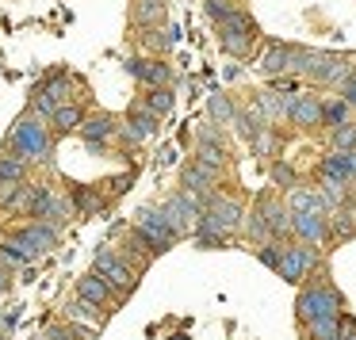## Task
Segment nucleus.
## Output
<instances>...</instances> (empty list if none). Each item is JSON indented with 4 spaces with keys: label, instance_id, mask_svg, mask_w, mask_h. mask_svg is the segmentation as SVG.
<instances>
[{
    "label": "nucleus",
    "instance_id": "f257e3e1",
    "mask_svg": "<svg viewBox=\"0 0 356 340\" xmlns=\"http://www.w3.org/2000/svg\"><path fill=\"white\" fill-rule=\"evenodd\" d=\"M295 73L318 80V85H341V80H345L353 69H348V58H345V54H330V50H307V46H299V65H295Z\"/></svg>",
    "mask_w": 356,
    "mask_h": 340
},
{
    "label": "nucleus",
    "instance_id": "f03ea898",
    "mask_svg": "<svg viewBox=\"0 0 356 340\" xmlns=\"http://www.w3.org/2000/svg\"><path fill=\"white\" fill-rule=\"evenodd\" d=\"M241 218H245L241 203L211 192L207 199H203V210H200V230H211V233H218V237H226V233L241 230Z\"/></svg>",
    "mask_w": 356,
    "mask_h": 340
},
{
    "label": "nucleus",
    "instance_id": "7ed1b4c3",
    "mask_svg": "<svg viewBox=\"0 0 356 340\" xmlns=\"http://www.w3.org/2000/svg\"><path fill=\"white\" fill-rule=\"evenodd\" d=\"M218 31H222V50L230 58H249L253 54V42H257V24L249 12L234 8L230 16L218 24Z\"/></svg>",
    "mask_w": 356,
    "mask_h": 340
},
{
    "label": "nucleus",
    "instance_id": "20e7f679",
    "mask_svg": "<svg viewBox=\"0 0 356 340\" xmlns=\"http://www.w3.org/2000/svg\"><path fill=\"white\" fill-rule=\"evenodd\" d=\"M8 146H12V153H16L19 161H35V157H47L50 138L39 126V119H19L16 130L8 134Z\"/></svg>",
    "mask_w": 356,
    "mask_h": 340
},
{
    "label": "nucleus",
    "instance_id": "39448f33",
    "mask_svg": "<svg viewBox=\"0 0 356 340\" xmlns=\"http://www.w3.org/2000/svg\"><path fill=\"white\" fill-rule=\"evenodd\" d=\"M295 309H299V317L307 325L325 321V317H341V298L330 287H307V291L299 294V302H295Z\"/></svg>",
    "mask_w": 356,
    "mask_h": 340
},
{
    "label": "nucleus",
    "instance_id": "423d86ee",
    "mask_svg": "<svg viewBox=\"0 0 356 340\" xmlns=\"http://www.w3.org/2000/svg\"><path fill=\"white\" fill-rule=\"evenodd\" d=\"M200 210H203V207H200L195 199H188L184 192L161 203V218H165V226H169L177 237H184V233H195V230H200Z\"/></svg>",
    "mask_w": 356,
    "mask_h": 340
},
{
    "label": "nucleus",
    "instance_id": "0eeeda50",
    "mask_svg": "<svg viewBox=\"0 0 356 340\" xmlns=\"http://www.w3.org/2000/svg\"><path fill=\"white\" fill-rule=\"evenodd\" d=\"M138 237L146 241L154 253H165V248H172L177 245V233L165 226V218H161V207H146V210H138Z\"/></svg>",
    "mask_w": 356,
    "mask_h": 340
},
{
    "label": "nucleus",
    "instance_id": "6e6552de",
    "mask_svg": "<svg viewBox=\"0 0 356 340\" xmlns=\"http://www.w3.org/2000/svg\"><path fill=\"white\" fill-rule=\"evenodd\" d=\"M19 245V253L27 256V264L35 260V256H42V253H50L54 248V241H58V230L54 226H47V222H35V226H24V230H16V237H12Z\"/></svg>",
    "mask_w": 356,
    "mask_h": 340
},
{
    "label": "nucleus",
    "instance_id": "1a4fd4ad",
    "mask_svg": "<svg viewBox=\"0 0 356 340\" xmlns=\"http://www.w3.org/2000/svg\"><path fill=\"white\" fill-rule=\"evenodd\" d=\"M314 260H318L314 245H291V248H284V256H280V268H276V271L287 279V283H302V275L314 268Z\"/></svg>",
    "mask_w": 356,
    "mask_h": 340
},
{
    "label": "nucleus",
    "instance_id": "9d476101",
    "mask_svg": "<svg viewBox=\"0 0 356 340\" xmlns=\"http://www.w3.org/2000/svg\"><path fill=\"white\" fill-rule=\"evenodd\" d=\"M92 271L111 287V291H131V287H134V271L127 268V264L119 260L115 253H108V248H104V253L96 256V268H92Z\"/></svg>",
    "mask_w": 356,
    "mask_h": 340
},
{
    "label": "nucleus",
    "instance_id": "9b49d317",
    "mask_svg": "<svg viewBox=\"0 0 356 340\" xmlns=\"http://www.w3.org/2000/svg\"><path fill=\"white\" fill-rule=\"evenodd\" d=\"M180 184H184V195L188 199H195L203 207V199L211 195V187H215V169H207V164L192 161L184 172H180Z\"/></svg>",
    "mask_w": 356,
    "mask_h": 340
},
{
    "label": "nucleus",
    "instance_id": "f8f14e48",
    "mask_svg": "<svg viewBox=\"0 0 356 340\" xmlns=\"http://www.w3.org/2000/svg\"><path fill=\"white\" fill-rule=\"evenodd\" d=\"M299 65V46H284V42H272L261 54V73L268 77H284V73H295Z\"/></svg>",
    "mask_w": 356,
    "mask_h": 340
},
{
    "label": "nucleus",
    "instance_id": "ddd939ff",
    "mask_svg": "<svg viewBox=\"0 0 356 340\" xmlns=\"http://www.w3.org/2000/svg\"><path fill=\"white\" fill-rule=\"evenodd\" d=\"M127 73L134 80H146L149 88H169L172 85V69L165 62H149V58H127Z\"/></svg>",
    "mask_w": 356,
    "mask_h": 340
},
{
    "label": "nucleus",
    "instance_id": "4468645a",
    "mask_svg": "<svg viewBox=\"0 0 356 340\" xmlns=\"http://www.w3.org/2000/svg\"><path fill=\"white\" fill-rule=\"evenodd\" d=\"M322 180H333V184H353L356 169H353V149H330L322 157Z\"/></svg>",
    "mask_w": 356,
    "mask_h": 340
},
{
    "label": "nucleus",
    "instance_id": "2eb2a0df",
    "mask_svg": "<svg viewBox=\"0 0 356 340\" xmlns=\"http://www.w3.org/2000/svg\"><path fill=\"white\" fill-rule=\"evenodd\" d=\"M330 218L322 214V210H307V214H291V230L302 237V245H318V241L330 233Z\"/></svg>",
    "mask_w": 356,
    "mask_h": 340
},
{
    "label": "nucleus",
    "instance_id": "dca6fc26",
    "mask_svg": "<svg viewBox=\"0 0 356 340\" xmlns=\"http://www.w3.org/2000/svg\"><path fill=\"white\" fill-rule=\"evenodd\" d=\"M287 119L295 126H322V103L314 96H287Z\"/></svg>",
    "mask_w": 356,
    "mask_h": 340
},
{
    "label": "nucleus",
    "instance_id": "f3484780",
    "mask_svg": "<svg viewBox=\"0 0 356 340\" xmlns=\"http://www.w3.org/2000/svg\"><path fill=\"white\" fill-rule=\"evenodd\" d=\"M127 142H149L157 134V115H149L146 103H134V111L127 115Z\"/></svg>",
    "mask_w": 356,
    "mask_h": 340
},
{
    "label": "nucleus",
    "instance_id": "a211bd4d",
    "mask_svg": "<svg viewBox=\"0 0 356 340\" xmlns=\"http://www.w3.org/2000/svg\"><path fill=\"white\" fill-rule=\"evenodd\" d=\"M70 214H73V203H70V199H58V195L47 187V195H42V203H39V214H35V218H42L47 226H62Z\"/></svg>",
    "mask_w": 356,
    "mask_h": 340
},
{
    "label": "nucleus",
    "instance_id": "6ab92c4d",
    "mask_svg": "<svg viewBox=\"0 0 356 340\" xmlns=\"http://www.w3.org/2000/svg\"><path fill=\"white\" fill-rule=\"evenodd\" d=\"M77 298H85V302H92V306H104V302L111 298V287L104 283L96 271H85V275L77 279Z\"/></svg>",
    "mask_w": 356,
    "mask_h": 340
},
{
    "label": "nucleus",
    "instance_id": "aec40b11",
    "mask_svg": "<svg viewBox=\"0 0 356 340\" xmlns=\"http://www.w3.org/2000/svg\"><path fill=\"white\" fill-rule=\"evenodd\" d=\"M81 134H85L88 146H100L115 134V119L111 115H92V119H81Z\"/></svg>",
    "mask_w": 356,
    "mask_h": 340
},
{
    "label": "nucleus",
    "instance_id": "412c9836",
    "mask_svg": "<svg viewBox=\"0 0 356 340\" xmlns=\"http://www.w3.org/2000/svg\"><path fill=\"white\" fill-rule=\"evenodd\" d=\"M261 210H264V222H268V233H276V237L291 233V210H287V207H280V203L261 199Z\"/></svg>",
    "mask_w": 356,
    "mask_h": 340
},
{
    "label": "nucleus",
    "instance_id": "4be33fe9",
    "mask_svg": "<svg viewBox=\"0 0 356 340\" xmlns=\"http://www.w3.org/2000/svg\"><path fill=\"white\" fill-rule=\"evenodd\" d=\"M65 314H70V321H77V325H88V329H100V325H104V317H100V306H92V302H85V298L70 302V306H65Z\"/></svg>",
    "mask_w": 356,
    "mask_h": 340
},
{
    "label": "nucleus",
    "instance_id": "5701e85b",
    "mask_svg": "<svg viewBox=\"0 0 356 340\" xmlns=\"http://www.w3.org/2000/svg\"><path fill=\"white\" fill-rule=\"evenodd\" d=\"M257 111H261V119L272 126L276 119L287 115V100L280 92H261V96H257Z\"/></svg>",
    "mask_w": 356,
    "mask_h": 340
},
{
    "label": "nucleus",
    "instance_id": "b1692460",
    "mask_svg": "<svg viewBox=\"0 0 356 340\" xmlns=\"http://www.w3.org/2000/svg\"><path fill=\"white\" fill-rule=\"evenodd\" d=\"M333 222H325L333 230V237H353L356 233V207H345V203H341V207H333Z\"/></svg>",
    "mask_w": 356,
    "mask_h": 340
},
{
    "label": "nucleus",
    "instance_id": "393cba45",
    "mask_svg": "<svg viewBox=\"0 0 356 340\" xmlns=\"http://www.w3.org/2000/svg\"><path fill=\"white\" fill-rule=\"evenodd\" d=\"M287 210L291 214H307V210H322L325 214V203L318 199V192H310V187H295L291 199H287Z\"/></svg>",
    "mask_w": 356,
    "mask_h": 340
},
{
    "label": "nucleus",
    "instance_id": "a878e982",
    "mask_svg": "<svg viewBox=\"0 0 356 340\" xmlns=\"http://www.w3.org/2000/svg\"><path fill=\"white\" fill-rule=\"evenodd\" d=\"M142 103H146V111H149V115H157V119H161V115H169V111H172L177 96H172V88H149V96H146Z\"/></svg>",
    "mask_w": 356,
    "mask_h": 340
},
{
    "label": "nucleus",
    "instance_id": "bb28decb",
    "mask_svg": "<svg viewBox=\"0 0 356 340\" xmlns=\"http://www.w3.org/2000/svg\"><path fill=\"white\" fill-rule=\"evenodd\" d=\"M134 19L154 27L157 19H165V0H138V4H134Z\"/></svg>",
    "mask_w": 356,
    "mask_h": 340
},
{
    "label": "nucleus",
    "instance_id": "cd10ccee",
    "mask_svg": "<svg viewBox=\"0 0 356 340\" xmlns=\"http://www.w3.org/2000/svg\"><path fill=\"white\" fill-rule=\"evenodd\" d=\"M348 123V103L345 100H330V103H322V126H345Z\"/></svg>",
    "mask_w": 356,
    "mask_h": 340
},
{
    "label": "nucleus",
    "instance_id": "c85d7f7f",
    "mask_svg": "<svg viewBox=\"0 0 356 340\" xmlns=\"http://www.w3.org/2000/svg\"><path fill=\"white\" fill-rule=\"evenodd\" d=\"M211 123L215 126H226V123H234V115H238V111L230 108V100H226V96H211Z\"/></svg>",
    "mask_w": 356,
    "mask_h": 340
},
{
    "label": "nucleus",
    "instance_id": "c756f323",
    "mask_svg": "<svg viewBox=\"0 0 356 340\" xmlns=\"http://www.w3.org/2000/svg\"><path fill=\"white\" fill-rule=\"evenodd\" d=\"M24 169H27V161H19V157H0V184H19Z\"/></svg>",
    "mask_w": 356,
    "mask_h": 340
},
{
    "label": "nucleus",
    "instance_id": "7c9ffc66",
    "mask_svg": "<svg viewBox=\"0 0 356 340\" xmlns=\"http://www.w3.org/2000/svg\"><path fill=\"white\" fill-rule=\"evenodd\" d=\"M50 123L58 126V130H77L81 126V108H73V103H62V108L54 111V119Z\"/></svg>",
    "mask_w": 356,
    "mask_h": 340
},
{
    "label": "nucleus",
    "instance_id": "2f4dec72",
    "mask_svg": "<svg viewBox=\"0 0 356 340\" xmlns=\"http://www.w3.org/2000/svg\"><path fill=\"white\" fill-rule=\"evenodd\" d=\"M307 329H310V337H314V340H333V337L341 332V317H325V321H310Z\"/></svg>",
    "mask_w": 356,
    "mask_h": 340
},
{
    "label": "nucleus",
    "instance_id": "473e14b6",
    "mask_svg": "<svg viewBox=\"0 0 356 340\" xmlns=\"http://www.w3.org/2000/svg\"><path fill=\"white\" fill-rule=\"evenodd\" d=\"M333 149H356V123H345L333 130Z\"/></svg>",
    "mask_w": 356,
    "mask_h": 340
},
{
    "label": "nucleus",
    "instance_id": "72a5a7b5",
    "mask_svg": "<svg viewBox=\"0 0 356 340\" xmlns=\"http://www.w3.org/2000/svg\"><path fill=\"white\" fill-rule=\"evenodd\" d=\"M203 8H207V16L215 19V24H222V19H226V16H230V12H234V4H230V0H207Z\"/></svg>",
    "mask_w": 356,
    "mask_h": 340
},
{
    "label": "nucleus",
    "instance_id": "f704fd0d",
    "mask_svg": "<svg viewBox=\"0 0 356 340\" xmlns=\"http://www.w3.org/2000/svg\"><path fill=\"white\" fill-rule=\"evenodd\" d=\"M73 203H77L81 210H92V214H96V210H104V199L96 192H77V195H73Z\"/></svg>",
    "mask_w": 356,
    "mask_h": 340
},
{
    "label": "nucleus",
    "instance_id": "c9c22d12",
    "mask_svg": "<svg viewBox=\"0 0 356 340\" xmlns=\"http://www.w3.org/2000/svg\"><path fill=\"white\" fill-rule=\"evenodd\" d=\"M261 264L264 268H280V256H284V245H261Z\"/></svg>",
    "mask_w": 356,
    "mask_h": 340
},
{
    "label": "nucleus",
    "instance_id": "e433bc0d",
    "mask_svg": "<svg viewBox=\"0 0 356 340\" xmlns=\"http://www.w3.org/2000/svg\"><path fill=\"white\" fill-rule=\"evenodd\" d=\"M249 233H253V237H268V222H264V210L261 207L249 214Z\"/></svg>",
    "mask_w": 356,
    "mask_h": 340
},
{
    "label": "nucleus",
    "instance_id": "4c0bfd02",
    "mask_svg": "<svg viewBox=\"0 0 356 340\" xmlns=\"http://www.w3.org/2000/svg\"><path fill=\"white\" fill-rule=\"evenodd\" d=\"M341 100H345L348 108H356V69L348 73L345 80H341Z\"/></svg>",
    "mask_w": 356,
    "mask_h": 340
},
{
    "label": "nucleus",
    "instance_id": "58836bf2",
    "mask_svg": "<svg viewBox=\"0 0 356 340\" xmlns=\"http://www.w3.org/2000/svg\"><path fill=\"white\" fill-rule=\"evenodd\" d=\"M272 180L284 184V187H295V172L287 169V164H272Z\"/></svg>",
    "mask_w": 356,
    "mask_h": 340
},
{
    "label": "nucleus",
    "instance_id": "ea45409f",
    "mask_svg": "<svg viewBox=\"0 0 356 340\" xmlns=\"http://www.w3.org/2000/svg\"><path fill=\"white\" fill-rule=\"evenodd\" d=\"M195 241H200L203 248H218L226 237H218V233H211V230H195Z\"/></svg>",
    "mask_w": 356,
    "mask_h": 340
},
{
    "label": "nucleus",
    "instance_id": "a19ab883",
    "mask_svg": "<svg viewBox=\"0 0 356 340\" xmlns=\"http://www.w3.org/2000/svg\"><path fill=\"white\" fill-rule=\"evenodd\" d=\"M299 88V80H291V77H272V92H295Z\"/></svg>",
    "mask_w": 356,
    "mask_h": 340
},
{
    "label": "nucleus",
    "instance_id": "79ce46f5",
    "mask_svg": "<svg viewBox=\"0 0 356 340\" xmlns=\"http://www.w3.org/2000/svg\"><path fill=\"white\" fill-rule=\"evenodd\" d=\"M337 340H356V321H353V317H345V321H341Z\"/></svg>",
    "mask_w": 356,
    "mask_h": 340
},
{
    "label": "nucleus",
    "instance_id": "37998d69",
    "mask_svg": "<svg viewBox=\"0 0 356 340\" xmlns=\"http://www.w3.org/2000/svg\"><path fill=\"white\" fill-rule=\"evenodd\" d=\"M180 35H184V31H180V24H169V27H165V39H169V46H177Z\"/></svg>",
    "mask_w": 356,
    "mask_h": 340
},
{
    "label": "nucleus",
    "instance_id": "c03bdc74",
    "mask_svg": "<svg viewBox=\"0 0 356 340\" xmlns=\"http://www.w3.org/2000/svg\"><path fill=\"white\" fill-rule=\"evenodd\" d=\"M161 164H177V149H172V146L161 149Z\"/></svg>",
    "mask_w": 356,
    "mask_h": 340
},
{
    "label": "nucleus",
    "instance_id": "a18cd8bd",
    "mask_svg": "<svg viewBox=\"0 0 356 340\" xmlns=\"http://www.w3.org/2000/svg\"><path fill=\"white\" fill-rule=\"evenodd\" d=\"M50 340H70V337H65V332H58V329H54V332H50Z\"/></svg>",
    "mask_w": 356,
    "mask_h": 340
}]
</instances>
